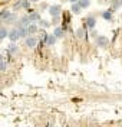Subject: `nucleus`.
<instances>
[{
    "instance_id": "obj_1",
    "label": "nucleus",
    "mask_w": 122,
    "mask_h": 127,
    "mask_svg": "<svg viewBox=\"0 0 122 127\" xmlns=\"http://www.w3.org/2000/svg\"><path fill=\"white\" fill-rule=\"evenodd\" d=\"M37 42H39V39H37L35 35H29V36L24 39V43H26V46H29V48H35L36 45H37Z\"/></svg>"
},
{
    "instance_id": "obj_2",
    "label": "nucleus",
    "mask_w": 122,
    "mask_h": 127,
    "mask_svg": "<svg viewBox=\"0 0 122 127\" xmlns=\"http://www.w3.org/2000/svg\"><path fill=\"white\" fill-rule=\"evenodd\" d=\"M96 45L99 48H106L109 45V39L106 36H96Z\"/></svg>"
},
{
    "instance_id": "obj_3",
    "label": "nucleus",
    "mask_w": 122,
    "mask_h": 127,
    "mask_svg": "<svg viewBox=\"0 0 122 127\" xmlns=\"http://www.w3.org/2000/svg\"><path fill=\"white\" fill-rule=\"evenodd\" d=\"M60 12H62V7H60L59 4H53V6L49 7V15L53 16V17H55V16H59Z\"/></svg>"
},
{
    "instance_id": "obj_4",
    "label": "nucleus",
    "mask_w": 122,
    "mask_h": 127,
    "mask_svg": "<svg viewBox=\"0 0 122 127\" xmlns=\"http://www.w3.org/2000/svg\"><path fill=\"white\" fill-rule=\"evenodd\" d=\"M19 38H20V32H19L17 28H15V29H12V31L9 32V39L12 40V42H16Z\"/></svg>"
},
{
    "instance_id": "obj_5",
    "label": "nucleus",
    "mask_w": 122,
    "mask_h": 127,
    "mask_svg": "<svg viewBox=\"0 0 122 127\" xmlns=\"http://www.w3.org/2000/svg\"><path fill=\"white\" fill-rule=\"evenodd\" d=\"M85 25H86V28H89V29H93V28H95V25H96V19H95L93 16H89V17H86V20H85Z\"/></svg>"
},
{
    "instance_id": "obj_6",
    "label": "nucleus",
    "mask_w": 122,
    "mask_h": 127,
    "mask_svg": "<svg viewBox=\"0 0 122 127\" xmlns=\"http://www.w3.org/2000/svg\"><path fill=\"white\" fill-rule=\"evenodd\" d=\"M17 51H19V48H17V45L15 43V42H12V43L7 46V54H10V55H16Z\"/></svg>"
},
{
    "instance_id": "obj_7",
    "label": "nucleus",
    "mask_w": 122,
    "mask_h": 127,
    "mask_svg": "<svg viewBox=\"0 0 122 127\" xmlns=\"http://www.w3.org/2000/svg\"><path fill=\"white\" fill-rule=\"evenodd\" d=\"M29 19H30V22H33V23H36V22H39L42 17L40 15L37 13V12H32V13H29Z\"/></svg>"
},
{
    "instance_id": "obj_8",
    "label": "nucleus",
    "mask_w": 122,
    "mask_h": 127,
    "mask_svg": "<svg viewBox=\"0 0 122 127\" xmlns=\"http://www.w3.org/2000/svg\"><path fill=\"white\" fill-rule=\"evenodd\" d=\"M112 15H114V9H108L105 12H102V17L105 19V20H112Z\"/></svg>"
},
{
    "instance_id": "obj_9",
    "label": "nucleus",
    "mask_w": 122,
    "mask_h": 127,
    "mask_svg": "<svg viewBox=\"0 0 122 127\" xmlns=\"http://www.w3.org/2000/svg\"><path fill=\"white\" fill-rule=\"evenodd\" d=\"M46 39H48V33H46V31H45V29H39V42L43 43V42H46Z\"/></svg>"
},
{
    "instance_id": "obj_10",
    "label": "nucleus",
    "mask_w": 122,
    "mask_h": 127,
    "mask_svg": "<svg viewBox=\"0 0 122 127\" xmlns=\"http://www.w3.org/2000/svg\"><path fill=\"white\" fill-rule=\"evenodd\" d=\"M27 32H29V35H35L36 32H39V29H37V25L32 22V23L27 26Z\"/></svg>"
},
{
    "instance_id": "obj_11",
    "label": "nucleus",
    "mask_w": 122,
    "mask_h": 127,
    "mask_svg": "<svg viewBox=\"0 0 122 127\" xmlns=\"http://www.w3.org/2000/svg\"><path fill=\"white\" fill-rule=\"evenodd\" d=\"M63 33H65V29H63V28H56V29L53 31V35L56 36L57 39H60V38H63Z\"/></svg>"
},
{
    "instance_id": "obj_12",
    "label": "nucleus",
    "mask_w": 122,
    "mask_h": 127,
    "mask_svg": "<svg viewBox=\"0 0 122 127\" xmlns=\"http://www.w3.org/2000/svg\"><path fill=\"white\" fill-rule=\"evenodd\" d=\"M56 36L52 33V35H48V39H46V45H49V46H52V45H55L56 43Z\"/></svg>"
},
{
    "instance_id": "obj_13",
    "label": "nucleus",
    "mask_w": 122,
    "mask_h": 127,
    "mask_svg": "<svg viewBox=\"0 0 122 127\" xmlns=\"http://www.w3.org/2000/svg\"><path fill=\"white\" fill-rule=\"evenodd\" d=\"M9 32L10 31H9L7 28H0V40L9 38Z\"/></svg>"
},
{
    "instance_id": "obj_14",
    "label": "nucleus",
    "mask_w": 122,
    "mask_h": 127,
    "mask_svg": "<svg viewBox=\"0 0 122 127\" xmlns=\"http://www.w3.org/2000/svg\"><path fill=\"white\" fill-rule=\"evenodd\" d=\"M70 10H72V13H75V15H79V13H81V10H82V7L79 6V3H72Z\"/></svg>"
},
{
    "instance_id": "obj_15",
    "label": "nucleus",
    "mask_w": 122,
    "mask_h": 127,
    "mask_svg": "<svg viewBox=\"0 0 122 127\" xmlns=\"http://www.w3.org/2000/svg\"><path fill=\"white\" fill-rule=\"evenodd\" d=\"M78 3H79V6H81L82 9H86V7H89L90 0H79Z\"/></svg>"
},
{
    "instance_id": "obj_16",
    "label": "nucleus",
    "mask_w": 122,
    "mask_h": 127,
    "mask_svg": "<svg viewBox=\"0 0 122 127\" xmlns=\"http://www.w3.org/2000/svg\"><path fill=\"white\" fill-rule=\"evenodd\" d=\"M76 36H78V38H86V39H88V33L83 31V29H78V31H76Z\"/></svg>"
},
{
    "instance_id": "obj_17",
    "label": "nucleus",
    "mask_w": 122,
    "mask_h": 127,
    "mask_svg": "<svg viewBox=\"0 0 122 127\" xmlns=\"http://www.w3.org/2000/svg\"><path fill=\"white\" fill-rule=\"evenodd\" d=\"M13 9H15V10L23 9V0H19V1H16V3H15V6H13Z\"/></svg>"
},
{
    "instance_id": "obj_18",
    "label": "nucleus",
    "mask_w": 122,
    "mask_h": 127,
    "mask_svg": "<svg viewBox=\"0 0 122 127\" xmlns=\"http://www.w3.org/2000/svg\"><path fill=\"white\" fill-rule=\"evenodd\" d=\"M39 25H40V26H43V28H48L50 23H49L48 20H43V19H40V20H39Z\"/></svg>"
},
{
    "instance_id": "obj_19",
    "label": "nucleus",
    "mask_w": 122,
    "mask_h": 127,
    "mask_svg": "<svg viewBox=\"0 0 122 127\" xmlns=\"http://www.w3.org/2000/svg\"><path fill=\"white\" fill-rule=\"evenodd\" d=\"M6 68H7V62L6 61L0 62V71H6Z\"/></svg>"
},
{
    "instance_id": "obj_20",
    "label": "nucleus",
    "mask_w": 122,
    "mask_h": 127,
    "mask_svg": "<svg viewBox=\"0 0 122 127\" xmlns=\"http://www.w3.org/2000/svg\"><path fill=\"white\" fill-rule=\"evenodd\" d=\"M57 23H59V16H55L53 20H52V25H57Z\"/></svg>"
},
{
    "instance_id": "obj_21",
    "label": "nucleus",
    "mask_w": 122,
    "mask_h": 127,
    "mask_svg": "<svg viewBox=\"0 0 122 127\" xmlns=\"http://www.w3.org/2000/svg\"><path fill=\"white\" fill-rule=\"evenodd\" d=\"M3 61H6V59H4V56L0 54V62H3Z\"/></svg>"
},
{
    "instance_id": "obj_22",
    "label": "nucleus",
    "mask_w": 122,
    "mask_h": 127,
    "mask_svg": "<svg viewBox=\"0 0 122 127\" xmlns=\"http://www.w3.org/2000/svg\"><path fill=\"white\" fill-rule=\"evenodd\" d=\"M69 1H70V3H78L79 0H69Z\"/></svg>"
},
{
    "instance_id": "obj_23",
    "label": "nucleus",
    "mask_w": 122,
    "mask_h": 127,
    "mask_svg": "<svg viewBox=\"0 0 122 127\" xmlns=\"http://www.w3.org/2000/svg\"><path fill=\"white\" fill-rule=\"evenodd\" d=\"M119 6H122V0H119Z\"/></svg>"
},
{
    "instance_id": "obj_24",
    "label": "nucleus",
    "mask_w": 122,
    "mask_h": 127,
    "mask_svg": "<svg viewBox=\"0 0 122 127\" xmlns=\"http://www.w3.org/2000/svg\"><path fill=\"white\" fill-rule=\"evenodd\" d=\"M30 1H39V0H30Z\"/></svg>"
}]
</instances>
